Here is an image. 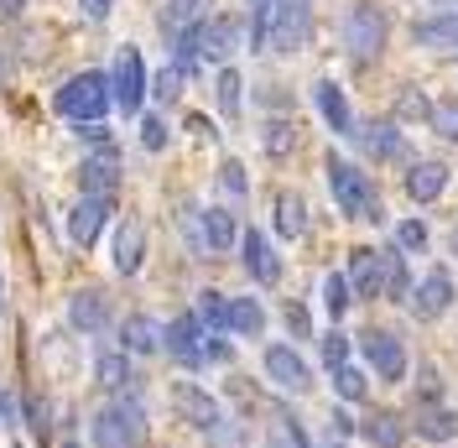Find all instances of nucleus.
I'll use <instances>...</instances> for the list:
<instances>
[{
  "mask_svg": "<svg viewBox=\"0 0 458 448\" xmlns=\"http://www.w3.org/2000/svg\"><path fill=\"white\" fill-rule=\"evenodd\" d=\"M349 287H360L365 297L380 292V251H365V246H360V251L349 255Z\"/></svg>",
  "mask_w": 458,
  "mask_h": 448,
  "instance_id": "21",
  "label": "nucleus"
},
{
  "mask_svg": "<svg viewBox=\"0 0 458 448\" xmlns=\"http://www.w3.org/2000/svg\"><path fill=\"white\" fill-rule=\"evenodd\" d=\"M53 105H57V115L73 120V125L105 120V110H110V73H73L68 84L57 89Z\"/></svg>",
  "mask_w": 458,
  "mask_h": 448,
  "instance_id": "2",
  "label": "nucleus"
},
{
  "mask_svg": "<svg viewBox=\"0 0 458 448\" xmlns=\"http://www.w3.org/2000/svg\"><path fill=\"white\" fill-rule=\"evenodd\" d=\"M443 188H448V168H443V162H411V172H406V194L417 198V203H432Z\"/></svg>",
  "mask_w": 458,
  "mask_h": 448,
  "instance_id": "19",
  "label": "nucleus"
},
{
  "mask_svg": "<svg viewBox=\"0 0 458 448\" xmlns=\"http://www.w3.org/2000/svg\"><path fill=\"white\" fill-rule=\"evenodd\" d=\"M219 188H225L229 198H245V168H240V162H225V168H219Z\"/></svg>",
  "mask_w": 458,
  "mask_h": 448,
  "instance_id": "41",
  "label": "nucleus"
},
{
  "mask_svg": "<svg viewBox=\"0 0 458 448\" xmlns=\"http://www.w3.org/2000/svg\"><path fill=\"white\" fill-rule=\"evenodd\" d=\"M344 360H349V334H344V329L323 334V365H328V370H339Z\"/></svg>",
  "mask_w": 458,
  "mask_h": 448,
  "instance_id": "38",
  "label": "nucleus"
},
{
  "mask_svg": "<svg viewBox=\"0 0 458 448\" xmlns=\"http://www.w3.org/2000/svg\"><path fill=\"white\" fill-rule=\"evenodd\" d=\"M68 318H73L79 334H105V329H110V297H105L99 287H79V292L68 297Z\"/></svg>",
  "mask_w": 458,
  "mask_h": 448,
  "instance_id": "11",
  "label": "nucleus"
},
{
  "mask_svg": "<svg viewBox=\"0 0 458 448\" xmlns=\"http://www.w3.org/2000/svg\"><path fill=\"white\" fill-rule=\"evenodd\" d=\"M328 188L339 198L344 214H354V220H386V209H380V198H375V183L370 172H360L354 162H344L339 151H328Z\"/></svg>",
  "mask_w": 458,
  "mask_h": 448,
  "instance_id": "1",
  "label": "nucleus"
},
{
  "mask_svg": "<svg viewBox=\"0 0 458 448\" xmlns=\"http://www.w3.org/2000/svg\"><path fill=\"white\" fill-rule=\"evenodd\" d=\"M199 323L208 339H219L229 329V297H219V292H199Z\"/></svg>",
  "mask_w": 458,
  "mask_h": 448,
  "instance_id": "29",
  "label": "nucleus"
},
{
  "mask_svg": "<svg viewBox=\"0 0 458 448\" xmlns=\"http://www.w3.org/2000/svg\"><path fill=\"white\" fill-rule=\"evenodd\" d=\"M365 438H370L375 448H401V438H406V427H401L396 412H375L370 422H365Z\"/></svg>",
  "mask_w": 458,
  "mask_h": 448,
  "instance_id": "31",
  "label": "nucleus"
},
{
  "mask_svg": "<svg viewBox=\"0 0 458 448\" xmlns=\"http://www.w3.org/2000/svg\"><path fill=\"white\" fill-rule=\"evenodd\" d=\"M79 188H84V198H114V188H120V151L110 141L79 168Z\"/></svg>",
  "mask_w": 458,
  "mask_h": 448,
  "instance_id": "7",
  "label": "nucleus"
},
{
  "mask_svg": "<svg viewBox=\"0 0 458 448\" xmlns=\"http://www.w3.org/2000/svg\"><path fill=\"white\" fill-rule=\"evenodd\" d=\"M411 308H417V318H437V313L454 308V277L443 271V266H432L428 277H422V287L411 292Z\"/></svg>",
  "mask_w": 458,
  "mask_h": 448,
  "instance_id": "14",
  "label": "nucleus"
},
{
  "mask_svg": "<svg viewBox=\"0 0 458 448\" xmlns=\"http://www.w3.org/2000/svg\"><path fill=\"white\" fill-rule=\"evenodd\" d=\"M99 386H110V392H120V386H131V360L125 355H114V349H99Z\"/></svg>",
  "mask_w": 458,
  "mask_h": 448,
  "instance_id": "33",
  "label": "nucleus"
},
{
  "mask_svg": "<svg viewBox=\"0 0 458 448\" xmlns=\"http://www.w3.org/2000/svg\"><path fill=\"white\" fill-rule=\"evenodd\" d=\"M141 146L146 151H162V146H167V125H162L157 115H146L141 120Z\"/></svg>",
  "mask_w": 458,
  "mask_h": 448,
  "instance_id": "42",
  "label": "nucleus"
},
{
  "mask_svg": "<svg viewBox=\"0 0 458 448\" xmlns=\"http://www.w3.org/2000/svg\"><path fill=\"white\" fill-rule=\"evenodd\" d=\"M292 146H297V125H292V120H271V125H266V151H271V157H286Z\"/></svg>",
  "mask_w": 458,
  "mask_h": 448,
  "instance_id": "35",
  "label": "nucleus"
},
{
  "mask_svg": "<svg viewBox=\"0 0 458 448\" xmlns=\"http://www.w3.org/2000/svg\"><path fill=\"white\" fill-rule=\"evenodd\" d=\"M177 84H182V68H162L157 73V99H177Z\"/></svg>",
  "mask_w": 458,
  "mask_h": 448,
  "instance_id": "43",
  "label": "nucleus"
},
{
  "mask_svg": "<svg viewBox=\"0 0 458 448\" xmlns=\"http://www.w3.org/2000/svg\"><path fill=\"white\" fill-rule=\"evenodd\" d=\"M286 323H292V334H297V339H308V313L297 308V303L286 308Z\"/></svg>",
  "mask_w": 458,
  "mask_h": 448,
  "instance_id": "44",
  "label": "nucleus"
},
{
  "mask_svg": "<svg viewBox=\"0 0 458 448\" xmlns=\"http://www.w3.org/2000/svg\"><path fill=\"white\" fill-rule=\"evenodd\" d=\"M110 99H114V110L141 115V105H146V63H141V53H136V47H120V53H114Z\"/></svg>",
  "mask_w": 458,
  "mask_h": 448,
  "instance_id": "6",
  "label": "nucleus"
},
{
  "mask_svg": "<svg viewBox=\"0 0 458 448\" xmlns=\"http://www.w3.org/2000/svg\"><path fill=\"white\" fill-rule=\"evenodd\" d=\"M240 251H245V271H250L260 287H276V281H282V261H276L271 240H266L260 229H245V235H240Z\"/></svg>",
  "mask_w": 458,
  "mask_h": 448,
  "instance_id": "12",
  "label": "nucleus"
},
{
  "mask_svg": "<svg viewBox=\"0 0 458 448\" xmlns=\"http://www.w3.org/2000/svg\"><path fill=\"white\" fill-rule=\"evenodd\" d=\"M234 42H240V27L234 22H199V53L208 57V63H225L229 53H234Z\"/></svg>",
  "mask_w": 458,
  "mask_h": 448,
  "instance_id": "18",
  "label": "nucleus"
},
{
  "mask_svg": "<svg viewBox=\"0 0 458 448\" xmlns=\"http://www.w3.org/2000/svg\"><path fill=\"white\" fill-rule=\"evenodd\" d=\"M334 392H339L344 401H360V396H365V375H360L354 365H339V370H334Z\"/></svg>",
  "mask_w": 458,
  "mask_h": 448,
  "instance_id": "36",
  "label": "nucleus"
},
{
  "mask_svg": "<svg viewBox=\"0 0 458 448\" xmlns=\"http://www.w3.org/2000/svg\"><path fill=\"white\" fill-rule=\"evenodd\" d=\"M318 448H344V444H339V438H328V444H318Z\"/></svg>",
  "mask_w": 458,
  "mask_h": 448,
  "instance_id": "47",
  "label": "nucleus"
},
{
  "mask_svg": "<svg viewBox=\"0 0 458 448\" xmlns=\"http://www.w3.org/2000/svg\"><path fill=\"white\" fill-rule=\"evenodd\" d=\"M146 438V407L136 396H114L94 418V448H136Z\"/></svg>",
  "mask_w": 458,
  "mask_h": 448,
  "instance_id": "3",
  "label": "nucleus"
},
{
  "mask_svg": "<svg viewBox=\"0 0 458 448\" xmlns=\"http://www.w3.org/2000/svg\"><path fill=\"white\" fill-rule=\"evenodd\" d=\"M229 329L245 339H256L266 329V308H260L256 297H229Z\"/></svg>",
  "mask_w": 458,
  "mask_h": 448,
  "instance_id": "26",
  "label": "nucleus"
},
{
  "mask_svg": "<svg viewBox=\"0 0 458 448\" xmlns=\"http://www.w3.org/2000/svg\"><path fill=\"white\" fill-rule=\"evenodd\" d=\"M432 131H437V136H448V141H458V99L432 105Z\"/></svg>",
  "mask_w": 458,
  "mask_h": 448,
  "instance_id": "37",
  "label": "nucleus"
},
{
  "mask_svg": "<svg viewBox=\"0 0 458 448\" xmlns=\"http://www.w3.org/2000/svg\"><path fill=\"white\" fill-rule=\"evenodd\" d=\"M360 136V146L370 151V157H380V162H401L406 157V141H401L396 125H365V131H354Z\"/></svg>",
  "mask_w": 458,
  "mask_h": 448,
  "instance_id": "20",
  "label": "nucleus"
},
{
  "mask_svg": "<svg viewBox=\"0 0 458 448\" xmlns=\"http://www.w3.org/2000/svg\"><path fill=\"white\" fill-rule=\"evenodd\" d=\"M110 5H114V0H84L89 22H105V16H110Z\"/></svg>",
  "mask_w": 458,
  "mask_h": 448,
  "instance_id": "45",
  "label": "nucleus"
},
{
  "mask_svg": "<svg viewBox=\"0 0 458 448\" xmlns=\"http://www.w3.org/2000/svg\"><path fill=\"white\" fill-rule=\"evenodd\" d=\"M203 251H214V255H225L229 246H234V220H229L225 209H203Z\"/></svg>",
  "mask_w": 458,
  "mask_h": 448,
  "instance_id": "23",
  "label": "nucleus"
},
{
  "mask_svg": "<svg viewBox=\"0 0 458 448\" xmlns=\"http://www.w3.org/2000/svg\"><path fill=\"white\" fill-rule=\"evenodd\" d=\"M203 323H199V313H182V318H172V329L162 334V344L172 349V360L177 365H203L208 360V344H203Z\"/></svg>",
  "mask_w": 458,
  "mask_h": 448,
  "instance_id": "8",
  "label": "nucleus"
},
{
  "mask_svg": "<svg viewBox=\"0 0 458 448\" xmlns=\"http://www.w3.org/2000/svg\"><path fill=\"white\" fill-rule=\"evenodd\" d=\"M276 229H282L286 240H297L302 229H308V203H302V194H276Z\"/></svg>",
  "mask_w": 458,
  "mask_h": 448,
  "instance_id": "24",
  "label": "nucleus"
},
{
  "mask_svg": "<svg viewBox=\"0 0 458 448\" xmlns=\"http://www.w3.org/2000/svg\"><path fill=\"white\" fill-rule=\"evenodd\" d=\"M401 246H391V251H380V292H386V297H406V292H411V287H406V261H401Z\"/></svg>",
  "mask_w": 458,
  "mask_h": 448,
  "instance_id": "25",
  "label": "nucleus"
},
{
  "mask_svg": "<svg viewBox=\"0 0 458 448\" xmlns=\"http://www.w3.org/2000/svg\"><path fill=\"white\" fill-rule=\"evenodd\" d=\"M365 355H370V365L380 370V381H401V375H406V349H401L396 334H386V329L365 334Z\"/></svg>",
  "mask_w": 458,
  "mask_h": 448,
  "instance_id": "15",
  "label": "nucleus"
},
{
  "mask_svg": "<svg viewBox=\"0 0 458 448\" xmlns=\"http://www.w3.org/2000/svg\"><path fill=\"white\" fill-rule=\"evenodd\" d=\"M428 5H458V0H428Z\"/></svg>",
  "mask_w": 458,
  "mask_h": 448,
  "instance_id": "48",
  "label": "nucleus"
},
{
  "mask_svg": "<svg viewBox=\"0 0 458 448\" xmlns=\"http://www.w3.org/2000/svg\"><path fill=\"white\" fill-rule=\"evenodd\" d=\"M401 115H406V120H432V99L417 94V89H406V94H401Z\"/></svg>",
  "mask_w": 458,
  "mask_h": 448,
  "instance_id": "40",
  "label": "nucleus"
},
{
  "mask_svg": "<svg viewBox=\"0 0 458 448\" xmlns=\"http://www.w3.org/2000/svg\"><path fill=\"white\" fill-rule=\"evenodd\" d=\"M323 303H328V313H334V318H344V308L354 303V297H349V277L328 271V277H323Z\"/></svg>",
  "mask_w": 458,
  "mask_h": 448,
  "instance_id": "34",
  "label": "nucleus"
},
{
  "mask_svg": "<svg viewBox=\"0 0 458 448\" xmlns=\"http://www.w3.org/2000/svg\"><path fill=\"white\" fill-rule=\"evenodd\" d=\"M417 433L432 438V444H448V438H458V418L448 407H422L417 412Z\"/></svg>",
  "mask_w": 458,
  "mask_h": 448,
  "instance_id": "27",
  "label": "nucleus"
},
{
  "mask_svg": "<svg viewBox=\"0 0 458 448\" xmlns=\"http://www.w3.org/2000/svg\"><path fill=\"white\" fill-rule=\"evenodd\" d=\"M141 255H146V229L136 220H120V229H114V271L120 277H131V271H141Z\"/></svg>",
  "mask_w": 458,
  "mask_h": 448,
  "instance_id": "16",
  "label": "nucleus"
},
{
  "mask_svg": "<svg viewBox=\"0 0 458 448\" xmlns=\"http://www.w3.org/2000/svg\"><path fill=\"white\" fill-rule=\"evenodd\" d=\"M266 375H271L282 392H308V386H313V370H308V360H302L292 344H271V349H266Z\"/></svg>",
  "mask_w": 458,
  "mask_h": 448,
  "instance_id": "9",
  "label": "nucleus"
},
{
  "mask_svg": "<svg viewBox=\"0 0 458 448\" xmlns=\"http://www.w3.org/2000/svg\"><path fill=\"white\" fill-rule=\"evenodd\" d=\"M380 47H386V16H380V5H354L344 16V53L354 57V63H375Z\"/></svg>",
  "mask_w": 458,
  "mask_h": 448,
  "instance_id": "5",
  "label": "nucleus"
},
{
  "mask_svg": "<svg viewBox=\"0 0 458 448\" xmlns=\"http://www.w3.org/2000/svg\"><path fill=\"white\" fill-rule=\"evenodd\" d=\"M417 47H458V16H432V22H417Z\"/></svg>",
  "mask_w": 458,
  "mask_h": 448,
  "instance_id": "28",
  "label": "nucleus"
},
{
  "mask_svg": "<svg viewBox=\"0 0 458 448\" xmlns=\"http://www.w3.org/2000/svg\"><path fill=\"white\" fill-rule=\"evenodd\" d=\"M396 246H401V251H422V246H428V224H422V220L396 224Z\"/></svg>",
  "mask_w": 458,
  "mask_h": 448,
  "instance_id": "39",
  "label": "nucleus"
},
{
  "mask_svg": "<svg viewBox=\"0 0 458 448\" xmlns=\"http://www.w3.org/2000/svg\"><path fill=\"white\" fill-rule=\"evenodd\" d=\"M271 53H302L313 37V0H266Z\"/></svg>",
  "mask_w": 458,
  "mask_h": 448,
  "instance_id": "4",
  "label": "nucleus"
},
{
  "mask_svg": "<svg viewBox=\"0 0 458 448\" xmlns=\"http://www.w3.org/2000/svg\"><path fill=\"white\" fill-rule=\"evenodd\" d=\"M203 5H208V0H167V5H162V27H167V31L199 27V22H203Z\"/></svg>",
  "mask_w": 458,
  "mask_h": 448,
  "instance_id": "30",
  "label": "nucleus"
},
{
  "mask_svg": "<svg viewBox=\"0 0 458 448\" xmlns=\"http://www.w3.org/2000/svg\"><path fill=\"white\" fill-rule=\"evenodd\" d=\"M219 110H225V120H240V105H245V79L234 73V68H219Z\"/></svg>",
  "mask_w": 458,
  "mask_h": 448,
  "instance_id": "32",
  "label": "nucleus"
},
{
  "mask_svg": "<svg viewBox=\"0 0 458 448\" xmlns=\"http://www.w3.org/2000/svg\"><path fill=\"white\" fill-rule=\"evenodd\" d=\"M120 344H125L131 355H151V349L162 344V329H157L151 318H141V313H136V318H125V323H120Z\"/></svg>",
  "mask_w": 458,
  "mask_h": 448,
  "instance_id": "22",
  "label": "nucleus"
},
{
  "mask_svg": "<svg viewBox=\"0 0 458 448\" xmlns=\"http://www.w3.org/2000/svg\"><path fill=\"white\" fill-rule=\"evenodd\" d=\"M105 220H110V198H79V203H73V214H68V235H73V246L89 251V246L99 240Z\"/></svg>",
  "mask_w": 458,
  "mask_h": 448,
  "instance_id": "13",
  "label": "nucleus"
},
{
  "mask_svg": "<svg viewBox=\"0 0 458 448\" xmlns=\"http://www.w3.org/2000/svg\"><path fill=\"white\" fill-rule=\"evenodd\" d=\"M21 5H27V0H0V11H5V16H16Z\"/></svg>",
  "mask_w": 458,
  "mask_h": 448,
  "instance_id": "46",
  "label": "nucleus"
},
{
  "mask_svg": "<svg viewBox=\"0 0 458 448\" xmlns=\"http://www.w3.org/2000/svg\"><path fill=\"white\" fill-rule=\"evenodd\" d=\"M172 407H177L182 422H193V427H203V433L219 427V401H214L208 392H199L193 381H177V386H172Z\"/></svg>",
  "mask_w": 458,
  "mask_h": 448,
  "instance_id": "10",
  "label": "nucleus"
},
{
  "mask_svg": "<svg viewBox=\"0 0 458 448\" xmlns=\"http://www.w3.org/2000/svg\"><path fill=\"white\" fill-rule=\"evenodd\" d=\"M454 251H458V229H454Z\"/></svg>",
  "mask_w": 458,
  "mask_h": 448,
  "instance_id": "49",
  "label": "nucleus"
},
{
  "mask_svg": "<svg viewBox=\"0 0 458 448\" xmlns=\"http://www.w3.org/2000/svg\"><path fill=\"white\" fill-rule=\"evenodd\" d=\"M313 99H318V110H323V120H328V131H339V136H354V115H349V99L339 94V84H334V79H318Z\"/></svg>",
  "mask_w": 458,
  "mask_h": 448,
  "instance_id": "17",
  "label": "nucleus"
}]
</instances>
